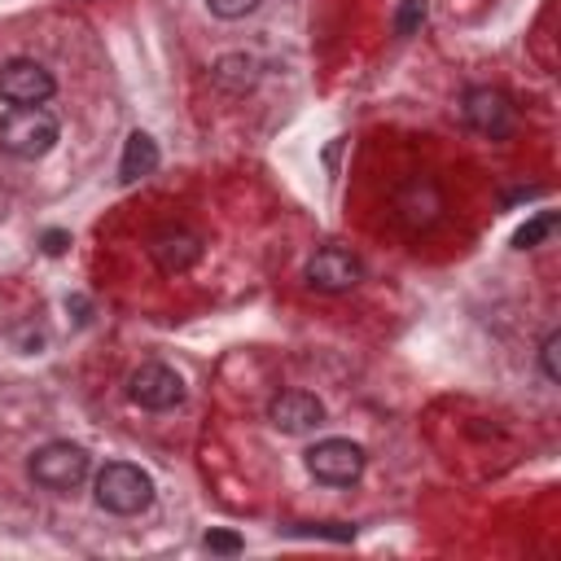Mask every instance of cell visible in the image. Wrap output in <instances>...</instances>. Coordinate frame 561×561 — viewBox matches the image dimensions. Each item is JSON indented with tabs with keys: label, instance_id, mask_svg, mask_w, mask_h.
Returning <instances> with one entry per match:
<instances>
[{
	"label": "cell",
	"instance_id": "6da1fadb",
	"mask_svg": "<svg viewBox=\"0 0 561 561\" xmlns=\"http://www.w3.org/2000/svg\"><path fill=\"white\" fill-rule=\"evenodd\" d=\"M57 145V118L44 105H13L0 118V149L18 162H35Z\"/></svg>",
	"mask_w": 561,
	"mask_h": 561
},
{
	"label": "cell",
	"instance_id": "7a4b0ae2",
	"mask_svg": "<svg viewBox=\"0 0 561 561\" xmlns=\"http://www.w3.org/2000/svg\"><path fill=\"white\" fill-rule=\"evenodd\" d=\"M96 504L118 517H136L153 504V478L131 460H110L96 473Z\"/></svg>",
	"mask_w": 561,
	"mask_h": 561
},
{
	"label": "cell",
	"instance_id": "3957f363",
	"mask_svg": "<svg viewBox=\"0 0 561 561\" xmlns=\"http://www.w3.org/2000/svg\"><path fill=\"white\" fill-rule=\"evenodd\" d=\"M31 478L48 491H75L88 478V451L79 443H48L31 456Z\"/></svg>",
	"mask_w": 561,
	"mask_h": 561
},
{
	"label": "cell",
	"instance_id": "277c9868",
	"mask_svg": "<svg viewBox=\"0 0 561 561\" xmlns=\"http://www.w3.org/2000/svg\"><path fill=\"white\" fill-rule=\"evenodd\" d=\"M307 473L329 486H351L364 473V447H355L351 438H324L307 451Z\"/></svg>",
	"mask_w": 561,
	"mask_h": 561
},
{
	"label": "cell",
	"instance_id": "5b68a950",
	"mask_svg": "<svg viewBox=\"0 0 561 561\" xmlns=\"http://www.w3.org/2000/svg\"><path fill=\"white\" fill-rule=\"evenodd\" d=\"M53 88H57L53 70L39 66L35 57H13L0 66V101L9 105H44Z\"/></svg>",
	"mask_w": 561,
	"mask_h": 561
},
{
	"label": "cell",
	"instance_id": "8992f818",
	"mask_svg": "<svg viewBox=\"0 0 561 561\" xmlns=\"http://www.w3.org/2000/svg\"><path fill=\"white\" fill-rule=\"evenodd\" d=\"M127 394H131V403H140L149 412H167V408H175L184 399V381L167 364H140L131 373V381H127Z\"/></svg>",
	"mask_w": 561,
	"mask_h": 561
},
{
	"label": "cell",
	"instance_id": "52a82bcc",
	"mask_svg": "<svg viewBox=\"0 0 561 561\" xmlns=\"http://www.w3.org/2000/svg\"><path fill=\"white\" fill-rule=\"evenodd\" d=\"M465 123H469L473 131L500 140V136L513 131V105H508V96L495 92V88H469V92H465Z\"/></svg>",
	"mask_w": 561,
	"mask_h": 561
},
{
	"label": "cell",
	"instance_id": "ba28073f",
	"mask_svg": "<svg viewBox=\"0 0 561 561\" xmlns=\"http://www.w3.org/2000/svg\"><path fill=\"white\" fill-rule=\"evenodd\" d=\"M359 276H364L359 259H355L351 250H342V245H324V250H316V254L307 259V280H311L316 289L337 294V289L359 285Z\"/></svg>",
	"mask_w": 561,
	"mask_h": 561
},
{
	"label": "cell",
	"instance_id": "9c48e42d",
	"mask_svg": "<svg viewBox=\"0 0 561 561\" xmlns=\"http://www.w3.org/2000/svg\"><path fill=\"white\" fill-rule=\"evenodd\" d=\"M267 416H272V425L285 430V434H307V430H316V425L324 421V403H320L316 394H307V390H285V394L272 399Z\"/></svg>",
	"mask_w": 561,
	"mask_h": 561
},
{
	"label": "cell",
	"instance_id": "30bf717a",
	"mask_svg": "<svg viewBox=\"0 0 561 561\" xmlns=\"http://www.w3.org/2000/svg\"><path fill=\"white\" fill-rule=\"evenodd\" d=\"M149 254H153V263L162 267V272H188L193 263H197V254H202V241L193 237V232H184V228H167V232H158L153 241H149Z\"/></svg>",
	"mask_w": 561,
	"mask_h": 561
},
{
	"label": "cell",
	"instance_id": "8fae6325",
	"mask_svg": "<svg viewBox=\"0 0 561 561\" xmlns=\"http://www.w3.org/2000/svg\"><path fill=\"white\" fill-rule=\"evenodd\" d=\"M153 167H158V145H153V136L131 131V136H127V145H123L118 180H123V184H136V180H140V175H149Z\"/></svg>",
	"mask_w": 561,
	"mask_h": 561
},
{
	"label": "cell",
	"instance_id": "7c38bea8",
	"mask_svg": "<svg viewBox=\"0 0 561 561\" xmlns=\"http://www.w3.org/2000/svg\"><path fill=\"white\" fill-rule=\"evenodd\" d=\"M557 232V215L552 210H543V215H535V219H526L517 232H513V245L517 250H530V245H539L543 237H552Z\"/></svg>",
	"mask_w": 561,
	"mask_h": 561
},
{
	"label": "cell",
	"instance_id": "4fadbf2b",
	"mask_svg": "<svg viewBox=\"0 0 561 561\" xmlns=\"http://www.w3.org/2000/svg\"><path fill=\"white\" fill-rule=\"evenodd\" d=\"M421 22H425V0H399V13H394V35H412Z\"/></svg>",
	"mask_w": 561,
	"mask_h": 561
},
{
	"label": "cell",
	"instance_id": "5bb4252c",
	"mask_svg": "<svg viewBox=\"0 0 561 561\" xmlns=\"http://www.w3.org/2000/svg\"><path fill=\"white\" fill-rule=\"evenodd\" d=\"M557 351H561V333H548V337H543V346H539V364H543V377H548V381H561Z\"/></svg>",
	"mask_w": 561,
	"mask_h": 561
},
{
	"label": "cell",
	"instance_id": "9a60e30c",
	"mask_svg": "<svg viewBox=\"0 0 561 561\" xmlns=\"http://www.w3.org/2000/svg\"><path fill=\"white\" fill-rule=\"evenodd\" d=\"M206 548H210V552H219V557H237L245 543H241V535H237V530H210V535H206Z\"/></svg>",
	"mask_w": 561,
	"mask_h": 561
},
{
	"label": "cell",
	"instance_id": "2e32d148",
	"mask_svg": "<svg viewBox=\"0 0 561 561\" xmlns=\"http://www.w3.org/2000/svg\"><path fill=\"white\" fill-rule=\"evenodd\" d=\"M254 4H259V0H206V9H210L215 18H228V22H232V18H245Z\"/></svg>",
	"mask_w": 561,
	"mask_h": 561
},
{
	"label": "cell",
	"instance_id": "e0dca14e",
	"mask_svg": "<svg viewBox=\"0 0 561 561\" xmlns=\"http://www.w3.org/2000/svg\"><path fill=\"white\" fill-rule=\"evenodd\" d=\"M66 245H70V237H66L61 228H53V232H44V250H48V254H61Z\"/></svg>",
	"mask_w": 561,
	"mask_h": 561
}]
</instances>
